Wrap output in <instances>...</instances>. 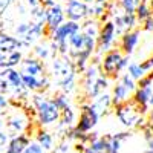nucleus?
Here are the masks:
<instances>
[{"mask_svg": "<svg viewBox=\"0 0 153 153\" xmlns=\"http://www.w3.org/2000/svg\"><path fill=\"white\" fill-rule=\"evenodd\" d=\"M149 5H150V8H152V12H153V0H150V2H149Z\"/></svg>", "mask_w": 153, "mask_h": 153, "instance_id": "37998d69", "label": "nucleus"}, {"mask_svg": "<svg viewBox=\"0 0 153 153\" xmlns=\"http://www.w3.org/2000/svg\"><path fill=\"white\" fill-rule=\"evenodd\" d=\"M22 48H26L22 38L0 32V54L2 52H11V51H20Z\"/></svg>", "mask_w": 153, "mask_h": 153, "instance_id": "ddd939ff", "label": "nucleus"}, {"mask_svg": "<svg viewBox=\"0 0 153 153\" xmlns=\"http://www.w3.org/2000/svg\"><path fill=\"white\" fill-rule=\"evenodd\" d=\"M23 153H46V150L38 144L37 141H31L29 144H28V147L25 149V152Z\"/></svg>", "mask_w": 153, "mask_h": 153, "instance_id": "c85d7f7f", "label": "nucleus"}, {"mask_svg": "<svg viewBox=\"0 0 153 153\" xmlns=\"http://www.w3.org/2000/svg\"><path fill=\"white\" fill-rule=\"evenodd\" d=\"M123 20H124V26H126V31H130V29H135L138 26V19L135 14H127V12H123Z\"/></svg>", "mask_w": 153, "mask_h": 153, "instance_id": "a878e982", "label": "nucleus"}, {"mask_svg": "<svg viewBox=\"0 0 153 153\" xmlns=\"http://www.w3.org/2000/svg\"><path fill=\"white\" fill-rule=\"evenodd\" d=\"M2 2H3V3H5V6H6V5H9V3L12 2V0H2Z\"/></svg>", "mask_w": 153, "mask_h": 153, "instance_id": "79ce46f5", "label": "nucleus"}, {"mask_svg": "<svg viewBox=\"0 0 153 153\" xmlns=\"http://www.w3.org/2000/svg\"><path fill=\"white\" fill-rule=\"evenodd\" d=\"M153 84V80H152V76L149 75V74H146L143 78H139L138 81H136V86L138 87H150Z\"/></svg>", "mask_w": 153, "mask_h": 153, "instance_id": "7c9ffc66", "label": "nucleus"}, {"mask_svg": "<svg viewBox=\"0 0 153 153\" xmlns=\"http://www.w3.org/2000/svg\"><path fill=\"white\" fill-rule=\"evenodd\" d=\"M117 34H118L117 28H115V23L112 20L101 23V28H100V32L97 37V52L103 55L109 49H112L115 38H117Z\"/></svg>", "mask_w": 153, "mask_h": 153, "instance_id": "423d86ee", "label": "nucleus"}, {"mask_svg": "<svg viewBox=\"0 0 153 153\" xmlns=\"http://www.w3.org/2000/svg\"><path fill=\"white\" fill-rule=\"evenodd\" d=\"M17 8H19V11H20V14H25V12H26V11H25V6H23V5H19Z\"/></svg>", "mask_w": 153, "mask_h": 153, "instance_id": "ea45409f", "label": "nucleus"}, {"mask_svg": "<svg viewBox=\"0 0 153 153\" xmlns=\"http://www.w3.org/2000/svg\"><path fill=\"white\" fill-rule=\"evenodd\" d=\"M87 3L83 0H66L65 3V14L68 20H74L81 23L87 19Z\"/></svg>", "mask_w": 153, "mask_h": 153, "instance_id": "1a4fd4ad", "label": "nucleus"}, {"mask_svg": "<svg viewBox=\"0 0 153 153\" xmlns=\"http://www.w3.org/2000/svg\"><path fill=\"white\" fill-rule=\"evenodd\" d=\"M55 3H57V0H42V6L46 8V9L51 8V6H54Z\"/></svg>", "mask_w": 153, "mask_h": 153, "instance_id": "c9c22d12", "label": "nucleus"}, {"mask_svg": "<svg viewBox=\"0 0 153 153\" xmlns=\"http://www.w3.org/2000/svg\"><path fill=\"white\" fill-rule=\"evenodd\" d=\"M75 112L68 106V107H65L61 110V113H60V127H65V129H69V127H72L74 126V123H75Z\"/></svg>", "mask_w": 153, "mask_h": 153, "instance_id": "aec40b11", "label": "nucleus"}, {"mask_svg": "<svg viewBox=\"0 0 153 153\" xmlns=\"http://www.w3.org/2000/svg\"><path fill=\"white\" fill-rule=\"evenodd\" d=\"M83 153H98V152H97V150H94L91 146H86V149H84V152H83Z\"/></svg>", "mask_w": 153, "mask_h": 153, "instance_id": "58836bf2", "label": "nucleus"}, {"mask_svg": "<svg viewBox=\"0 0 153 153\" xmlns=\"http://www.w3.org/2000/svg\"><path fill=\"white\" fill-rule=\"evenodd\" d=\"M135 16H136V19H138V22H139V23H143V22H144V20H147L150 16H153L152 8H150V5L146 2V0H141V2L138 3L136 11H135Z\"/></svg>", "mask_w": 153, "mask_h": 153, "instance_id": "412c9836", "label": "nucleus"}, {"mask_svg": "<svg viewBox=\"0 0 153 153\" xmlns=\"http://www.w3.org/2000/svg\"><path fill=\"white\" fill-rule=\"evenodd\" d=\"M66 20L65 6L60 5L58 2L46 9V35H51L60 25Z\"/></svg>", "mask_w": 153, "mask_h": 153, "instance_id": "6e6552de", "label": "nucleus"}, {"mask_svg": "<svg viewBox=\"0 0 153 153\" xmlns=\"http://www.w3.org/2000/svg\"><path fill=\"white\" fill-rule=\"evenodd\" d=\"M29 26L31 23H19V26H16V34L19 35V38L26 35V32L29 31Z\"/></svg>", "mask_w": 153, "mask_h": 153, "instance_id": "c756f323", "label": "nucleus"}, {"mask_svg": "<svg viewBox=\"0 0 153 153\" xmlns=\"http://www.w3.org/2000/svg\"><path fill=\"white\" fill-rule=\"evenodd\" d=\"M120 83H121V84H123L130 94H133V92L136 91V87H138V86H136V80H133L129 74H124V75L121 76Z\"/></svg>", "mask_w": 153, "mask_h": 153, "instance_id": "393cba45", "label": "nucleus"}, {"mask_svg": "<svg viewBox=\"0 0 153 153\" xmlns=\"http://www.w3.org/2000/svg\"><path fill=\"white\" fill-rule=\"evenodd\" d=\"M9 107V100L5 97V94H0V115H3L5 109Z\"/></svg>", "mask_w": 153, "mask_h": 153, "instance_id": "2f4dec72", "label": "nucleus"}, {"mask_svg": "<svg viewBox=\"0 0 153 153\" xmlns=\"http://www.w3.org/2000/svg\"><path fill=\"white\" fill-rule=\"evenodd\" d=\"M20 72L22 74H29V75H34V76L48 75L43 60L37 58V57H26V58H23L22 63H20Z\"/></svg>", "mask_w": 153, "mask_h": 153, "instance_id": "9b49d317", "label": "nucleus"}, {"mask_svg": "<svg viewBox=\"0 0 153 153\" xmlns=\"http://www.w3.org/2000/svg\"><path fill=\"white\" fill-rule=\"evenodd\" d=\"M34 54L37 58L40 60H48L49 57H52V52H51V48L48 45H38L34 48Z\"/></svg>", "mask_w": 153, "mask_h": 153, "instance_id": "b1692460", "label": "nucleus"}, {"mask_svg": "<svg viewBox=\"0 0 153 153\" xmlns=\"http://www.w3.org/2000/svg\"><path fill=\"white\" fill-rule=\"evenodd\" d=\"M146 153H153V136L147 139V150Z\"/></svg>", "mask_w": 153, "mask_h": 153, "instance_id": "e433bc0d", "label": "nucleus"}, {"mask_svg": "<svg viewBox=\"0 0 153 153\" xmlns=\"http://www.w3.org/2000/svg\"><path fill=\"white\" fill-rule=\"evenodd\" d=\"M100 28H101V23L98 19H94V17H87L86 20L81 22V32L87 37H94L97 38L98 37V32H100Z\"/></svg>", "mask_w": 153, "mask_h": 153, "instance_id": "2eb2a0df", "label": "nucleus"}, {"mask_svg": "<svg viewBox=\"0 0 153 153\" xmlns=\"http://www.w3.org/2000/svg\"><path fill=\"white\" fill-rule=\"evenodd\" d=\"M94 103H95V106L98 107V110H100L101 115H107V112L110 110V107H113V104H112V95H109V94H106V92L100 94V95L95 98Z\"/></svg>", "mask_w": 153, "mask_h": 153, "instance_id": "a211bd4d", "label": "nucleus"}, {"mask_svg": "<svg viewBox=\"0 0 153 153\" xmlns=\"http://www.w3.org/2000/svg\"><path fill=\"white\" fill-rule=\"evenodd\" d=\"M101 117V113L95 103H86L81 104V112H80V118L76 121L75 127L81 132H91L94 127L98 124V120Z\"/></svg>", "mask_w": 153, "mask_h": 153, "instance_id": "39448f33", "label": "nucleus"}, {"mask_svg": "<svg viewBox=\"0 0 153 153\" xmlns=\"http://www.w3.org/2000/svg\"><path fill=\"white\" fill-rule=\"evenodd\" d=\"M149 75H150V76H152V80H153V69H152V71H150V74H149Z\"/></svg>", "mask_w": 153, "mask_h": 153, "instance_id": "c03bdc74", "label": "nucleus"}, {"mask_svg": "<svg viewBox=\"0 0 153 153\" xmlns=\"http://www.w3.org/2000/svg\"><path fill=\"white\" fill-rule=\"evenodd\" d=\"M141 66H143V69H144L146 72H150V71L153 69V54H152L147 60H144V61L141 63Z\"/></svg>", "mask_w": 153, "mask_h": 153, "instance_id": "473e14b6", "label": "nucleus"}, {"mask_svg": "<svg viewBox=\"0 0 153 153\" xmlns=\"http://www.w3.org/2000/svg\"><path fill=\"white\" fill-rule=\"evenodd\" d=\"M120 8L123 12H127V14H135L136 6H138V0H117Z\"/></svg>", "mask_w": 153, "mask_h": 153, "instance_id": "5701e85b", "label": "nucleus"}, {"mask_svg": "<svg viewBox=\"0 0 153 153\" xmlns=\"http://www.w3.org/2000/svg\"><path fill=\"white\" fill-rule=\"evenodd\" d=\"M31 127V120L26 112L23 109H14L8 117H6V129L12 135L25 133Z\"/></svg>", "mask_w": 153, "mask_h": 153, "instance_id": "0eeeda50", "label": "nucleus"}, {"mask_svg": "<svg viewBox=\"0 0 153 153\" xmlns=\"http://www.w3.org/2000/svg\"><path fill=\"white\" fill-rule=\"evenodd\" d=\"M32 107L35 109V117L40 126H51L60 120L61 110L55 106L52 98H46L45 95L35 94L31 100Z\"/></svg>", "mask_w": 153, "mask_h": 153, "instance_id": "f03ea898", "label": "nucleus"}, {"mask_svg": "<svg viewBox=\"0 0 153 153\" xmlns=\"http://www.w3.org/2000/svg\"><path fill=\"white\" fill-rule=\"evenodd\" d=\"M52 100H54V103H55V106L60 109V110H63L65 107H68L69 106V98H68V95L66 94H55L54 97H52Z\"/></svg>", "mask_w": 153, "mask_h": 153, "instance_id": "bb28decb", "label": "nucleus"}, {"mask_svg": "<svg viewBox=\"0 0 153 153\" xmlns=\"http://www.w3.org/2000/svg\"><path fill=\"white\" fill-rule=\"evenodd\" d=\"M143 29L147 32H153V16H150L147 20L143 22Z\"/></svg>", "mask_w": 153, "mask_h": 153, "instance_id": "f704fd0d", "label": "nucleus"}, {"mask_svg": "<svg viewBox=\"0 0 153 153\" xmlns=\"http://www.w3.org/2000/svg\"><path fill=\"white\" fill-rule=\"evenodd\" d=\"M138 42H139V29L135 28V29L123 32L121 38H120V49H121V52L126 54V55L133 54V51H135Z\"/></svg>", "mask_w": 153, "mask_h": 153, "instance_id": "f8f14e48", "label": "nucleus"}, {"mask_svg": "<svg viewBox=\"0 0 153 153\" xmlns=\"http://www.w3.org/2000/svg\"><path fill=\"white\" fill-rule=\"evenodd\" d=\"M8 143H9V136L3 130H0V152H3V149L6 147Z\"/></svg>", "mask_w": 153, "mask_h": 153, "instance_id": "72a5a7b5", "label": "nucleus"}, {"mask_svg": "<svg viewBox=\"0 0 153 153\" xmlns=\"http://www.w3.org/2000/svg\"><path fill=\"white\" fill-rule=\"evenodd\" d=\"M28 5L31 8H37V6L42 5V0H28Z\"/></svg>", "mask_w": 153, "mask_h": 153, "instance_id": "4c0bfd02", "label": "nucleus"}, {"mask_svg": "<svg viewBox=\"0 0 153 153\" xmlns=\"http://www.w3.org/2000/svg\"><path fill=\"white\" fill-rule=\"evenodd\" d=\"M115 107V113H117L118 120L121 121L123 126L126 127H141L146 124V121L143 120V115L141 112L138 110V104L133 103L132 100L126 101V103L117 104L113 106Z\"/></svg>", "mask_w": 153, "mask_h": 153, "instance_id": "20e7f679", "label": "nucleus"}, {"mask_svg": "<svg viewBox=\"0 0 153 153\" xmlns=\"http://www.w3.org/2000/svg\"><path fill=\"white\" fill-rule=\"evenodd\" d=\"M81 86L86 98L92 100L97 98L100 94L106 92V89L109 87V78L103 74L100 65L89 63V66L84 69L81 76Z\"/></svg>", "mask_w": 153, "mask_h": 153, "instance_id": "f257e3e1", "label": "nucleus"}, {"mask_svg": "<svg viewBox=\"0 0 153 153\" xmlns=\"http://www.w3.org/2000/svg\"><path fill=\"white\" fill-rule=\"evenodd\" d=\"M127 66H129V55L123 54L121 49L117 48H112L107 52H104L100 63L101 71L109 80H117L120 76V72Z\"/></svg>", "mask_w": 153, "mask_h": 153, "instance_id": "7ed1b4c3", "label": "nucleus"}, {"mask_svg": "<svg viewBox=\"0 0 153 153\" xmlns=\"http://www.w3.org/2000/svg\"><path fill=\"white\" fill-rule=\"evenodd\" d=\"M129 98H130V92L121 83H117L113 86V91H112V104L113 106L126 103V101H129Z\"/></svg>", "mask_w": 153, "mask_h": 153, "instance_id": "dca6fc26", "label": "nucleus"}, {"mask_svg": "<svg viewBox=\"0 0 153 153\" xmlns=\"http://www.w3.org/2000/svg\"><path fill=\"white\" fill-rule=\"evenodd\" d=\"M35 141L40 144L45 150H52L54 149V138L48 130L38 129L37 133H35Z\"/></svg>", "mask_w": 153, "mask_h": 153, "instance_id": "6ab92c4d", "label": "nucleus"}, {"mask_svg": "<svg viewBox=\"0 0 153 153\" xmlns=\"http://www.w3.org/2000/svg\"><path fill=\"white\" fill-rule=\"evenodd\" d=\"M81 31V25L78 22H74V20H65L60 26L49 35V38L55 43H61V42H68L69 37L75 32Z\"/></svg>", "mask_w": 153, "mask_h": 153, "instance_id": "9d476101", "label": "nucleus"}, {"mask_svg": "<svg viewBox=\"0 0 153 153\" xmlns=\"http://www.w3.org/2000/svg\"><path fill=\"white\" fill-rule=\"evenodd\" d=\"M138 2H141V0H138Z\"/></svg>", "mask_w": 153, "mask_h": 153, "instance_id": "49530a36", "label": "nucleus"}, {"mask_svg": "<svg viewBox=\"0 0 153 153\" xmlns=\"http://www.w3.org/2000/svg\"><path fill=\"white\" fill-rule=\"evenodd\" d=\"M23 60V55L20 51H11V52H2L0 54V68H16Z\"/></svg>", "mask_w": 153, "mask_h": 153, "instance_id": "4468645a", "label": "nucleus"}, {"mask_svg": "<svg viewBox=\"0 0 153 153\" xmlns=\"http://www.w3.org/2000/svg\"><path fill=\"white\" fill-rule=\"evenodd\" d=\"M104 153H118V152H112V150H110V152H104Z\"/></svg>", "mask_w": 153, "mask_h": 153, "instance_id": "a18cd8bd", "label": "nucleus"}, {"mask_svg": "<svg viewBox=\"0 0 153 153\" xmlns=\"http://www.w3.org/2000/svg\"><path fill=\"white\" fill-rule=\"evenodd\" d=\"M153 95V89L150 87H136V91L132 95V101L136 103L138 106H146L149 104V100Z\"/></svg>", "mask_w": 153, "mask_h": 153, "instance_id": "f3484780", "label": "nucleus"}, {"mask_svg": "<svg viewBox=\"0 0 153 153\" xmlns=\"http://www.w3.org/2000/svg\"><path fill=\"white\" fill-rule=\"evenodd\" d=\"M127 74H129L133 80H139V78H143V76L146 75V71L143 69L141 66V63H130L129 66H127Z\"/></svg>", "mask_w": 153, "mask_h": 153, "instance_id": "4be33fe9", "label": "nucleus"}, {"mask_svg": "<svg viewBox=\"0 0 153 153\" xmlns=\"http://www.w3.org/2000/svg\"><path fill=\"white\" fill-rule=\"evenodd\" d=\"M149 107H153V95H152L150 100H149Z\"/></svg>", "mask_w": 153, "mask_h": 153, "instance_id": "a19ab883", "label": "nucleus"}, {"mask_svg": "<svg viewBox=\"0 0 153 153\" xmlns=\"http://www.w3.org/2000/svg\"><path fill=\"white\" fill-rule=\"evenodd\" d=\"M9 81H8V76H6V71L2 69L0 71V94H9Z\"/></svg>", "mask_w": 153, "mask_h": 153, "instance_id": "cd10ccee", "label": "nucleus"}]
</instances>
